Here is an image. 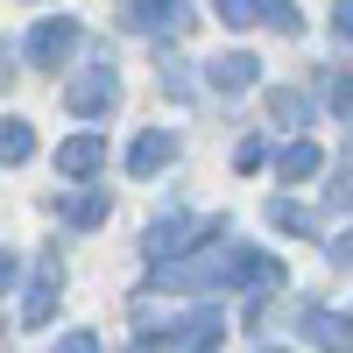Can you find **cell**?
Segmentation results:
<instances>
[{
    "instance_id": "6da1fadb",
    "label": "cell",
    "mask_w": 353,
    "mask_h": 353,
    "mask_svg": "<svg viewBox=\"0 0 353 353\" xmlns=\"http://www.w3.org/2000/svg\"><path fill=\"white\" fill-rule=\"evenodd\" d=\"M71 50H78V21L71 14H43L36 28H28V64L36 71H57Z\"/></svg>"
},
{
    "instance_id": "7a4b0ae2",
    "label": "cell",
    "mask_w": 353,
    "mask_h": 353,
    "mask_svg": "<svg viewBox=\"0 0 353 353\" xmlns=\"http://www.w3.org/2000/svg\"><path fill=\"white\" fill-rule=\"evenodd\" d=\"M113 92H121V78H113V71H85V78L64 85V106H71V113H99V106H113Z\"/></svg>"
},
{
    "instance_id": "3957f363",
    "label": "cell",
    "mask_w": 353,
    "mask_h": 353,
    "mask_svg": "<svg viewBox=\"0 0 353 353\" xmlns=\"http://www.w3.org/2000/svg\"><path fill=\"white\" fill-rule=\"evenodd\" d=\"M170 156H176L170 128H149V134H134V149H128V176H156Z\"/></svg>"
},
{
    "instance_id": "277c9868",
    "label": "cell",
    "mask_w": 353,
    "mask_h": 353,
    "mask_svg": "<svg viewBox=\"0 0 353 353\" xmlns=\"http://www.w3.org/2000/svg\"><path fill=\"white\" fill-rule=\"evenodd\" d=\"M304 339L325 346V353H353V318H339V311H304Z\"/></svg>"
},
{
    "instance_id": "5b68a950",
    "label": "cell",
    "mask_w": 353,
    "mask_h": 353,
    "mask_svg": "<svg viewBox=\"0 0 353 353\" xmlns=\"http://www.w3.org/2000/svg\"><path fill=\"white\" fill-rule=\"evenodd\" d=\"M99 163H106V134H71L64 149H57V170L64 176H92Z\"/></svg>"
},
{
    "instance_id": "8992f818",
    "label": "cell",
    "mask_w": 353,
    "mask_h": 353,
    "mask_svg": "<svg viewBox=\"0 0 353 353\" xmlns=\"http://www.w3.org/2000/svg\"><path fill=\"white\" fill-rule=\"evenodd\" d=\"M254 57L248 50H226V57H212V71H205V78H212V92H248V85H254Z\"/></svg>"
},
{
    "instance_id": "52a82bcc",
    "label": "cell",
    "mask_w": 353,
    "mask_h": 353,
    "mask_svg": "<svg viewBox=\"0 0 353 353\" xmlns=\"http://www.w3.org/2000/svg\"><path fill=\"white\" fill-rule=\"evenodd\" d=\"M57 283H64V269H57V254H50L43 276H36V290H28V304H21V325H50V311H57Z\"/></svg>"
},
{
    "instance_id": "ba28073f",
    "label": "cell",
    "mask_w": 353,
    "mask_h": 353,
    "mask_svg": "<svg viewBox=\"0 0 353 353\" xmlns=\"http://www.w3.org/2000/svg\"><path fill=\"white\" fill-rule=\"evenodd\" d=\"M219 332H226V311H212V304H205L191 325L176 332V353H212V346H219Z\"/></svg>"
},
{
    "instance_id": "9c48e42d",
    "label": "cell",
    "mask_w": 353,
    "mask_h": 353,
    "mask_svg": "<svg viewBox=\"0 0 353 353\" xmlns=\"http://www.w3.org/2000/svg\"><path fill=\"white\" fill-rule=\"evenodd\" d=\"M233 276H241L248 290H276V283H283V261H269V254H241V261H233Z\"/></svg>"
},
{
    "instance_id": "30bf717a",
    "label": "cell",
    "mask_w": 353,
    "mask_h": 353,
    "mask_svg": "<svg viewBox=\"0 0 353 353\" xmlns=\"http://www.w3.org/2000/svg\"><path fill=\"white\" fill-rule=\"evenodd\" d=\"M318 163H325V156H318V141H290L276 170L290 176V184H304V176H318Z\"/></svg>"
},
{
    "instance_id": "8fae6325",
    "label": "cell",
    "mask_w": 353,
    "mask_h": 353,
    "mask_svg": "<svg viewBox=\"0 0 353 353\" xmlns=\"http://www.w3.org/2000/svg\"><path fill=\"white\" fill-rule=\"evenodd\" d=\"M36 156V134H28V121H0V163H28Z\"/></svg>"
},
{
    "instance_id": "7c38bea8",
    "label": "cell",
    "mask_w": 353,
    "mask_h": 353,
    "mask_svg": "<svg viewBox=\"0 0 353 353\" xmlns=\"http://www.w3.org/2000/svg\"><path fill=\"white\" fill-rule=\"evenodd\" d=\"M269 226H283V233H318V212H304V205L276 198V205H269Z\"/></svg>"
},
{
    "instance_id": "4fadbf2b",
    "label": "cell",
    "mask_w": 353,
    "mask_h": 353,
    "mask_svg": "<svg viewBox=\"0 0 353 353\" xmlns=\"http://www.w3.org/2000/svg\"><path fill=\"white\" fill-rule=\"evenodd\" d=\"M106 205H113L106 191H85V198H71V226H99V219H106Z\"/></svg>"
},
{
    "instance_id": "5bb4252c",
    "label": "cell",
    "mask_w": 353,
    "mask_h": 353,
    "mask_svg": "<svg viewBox=\"0 0 353 353\" xmlns=\"http://www.w3.org/2000/svg\"><path fill=\"white\" fill-rule=\"evenodd\" d=\"M261 21L283 28V36H297V8H290V0H261Z\"/></svg>"
},
{
    "instance_id": "9a60e30c",
    "label": "cell",
    "mask_w": 353,
    "mask_h": 353,
    "mask_svg": "<svg viewBox=\"0 0 353 353\" xmlns=\"http://www.w3.org/2000/svg\"><path fill=\"white\" fill-rule=\"evenodd\" d=\"M219 14H226V28H248V21H261V0H219Z\"/></svg>"
},
{
    "instance_id": "2e32d148",
    "label": "cell",
    "mask_w": 353,
    "mask_h": 353,
    "mask_svg": "<svg viewBox=\"0 0 353 353\" xmlns=\"http://www.w3.org/2000/svg\"><path fill=\"white\" fill-rule=\"evenodd\" d=\"M269 113H276V121H290V128H297V121H304V92H269Z\"/></svg>"
},
{
    "instance_id": "e0dca14e",
    "label": "cell",
    "mask_w": 353,
    "mask_h": 353,
    "mask_svg": "<svg viewBox=\"0 0 353 353\" xmlns=\"http://www.w3.org/2000/svg\"><path fill=\"white\" fill-rule=\"evenodd\" d=\"M170 14H176V8H121V21H128V28H163Z\"/></svg>"
},
{
    "instance_id": "ac0fdd59",
    "label": "cell",
    "mask_w": 353,
    "mask_h": 353,
    "mask_svg": "<svg viewBox=\"0 0 353 353\" xmlns=\"http://www.w3.org/2000/svg\"><path fill=\"white\" fill-rule=\"evenodd\" d=\"M332 261H339V269H353V226H346L339 241H332Z\"/></svg>"
},
{
    "instance_id": "d6986e66",
    "label": "cell",
    "mask_w": 353,
    "mask_h": 353,
    "mask_svg": "<svg viewBox=\"0 0 353 353\" xmlns=\"http://www.w3.org/2000/svg\"><path fill=\"white\" fill-rule=\"evenodd\" d=\"M8 283H14V254L0 248V290H8Z\"/></svg>"
},
{
    "instance_id": "ffe728a7",
    "label": "cell",
    "mask_w": 353,
    "mask_h": 353,
    "mask_svg": "<svg viewBox=\"0 0 353 353\" xmlns=\"http://www.w3.org/2000/svg\"><path fill=\"white\" fill-rule=\"evenodd\" d=\"M332 28H339V36H353V8H339V14H332Z\"/></svg>"
},
{
    "instance_id": "44dd1931",
    "label": "cell",
    "mask_w": 353,
    "mask_h": 353,
    "mask_svg": "<svg viewBox=\"0 0 353 353\" xmlns=\"http://www.w3.org/2000/svg\"><path fill=\"white\" fill-rule=\"evenodd\" d=\"M261 353H276V346H261Z\"/></svg>"
}]
</instances>
